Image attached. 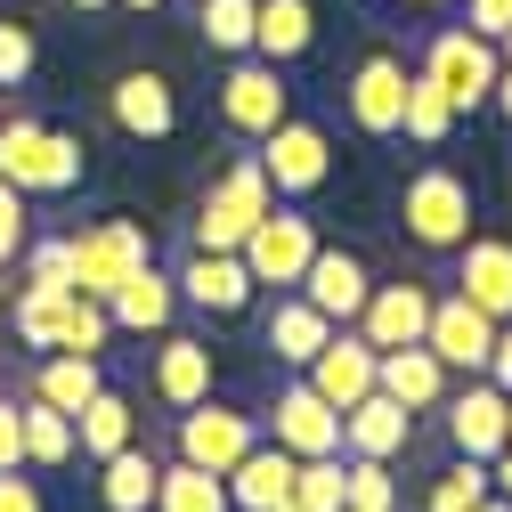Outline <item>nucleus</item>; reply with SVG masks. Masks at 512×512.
<instances>
[{"label": "nucleus", "mask_w": 512, "mask_h": 512, "mask_svg": "<svg viewBox=\"0 0 512 512\" xmlns=\"http://www.w3.org/2000/svg\"><path fill=\"white\" fill-rule=\"evenodd\" d=\"M309 41H317V9L309 0H261V9H252V57L293 66V57H309Z\"/></svg>", "instance_id": "27"}, {"label": "nucleus", "mask_w": 512, "mask_h": 512, "mask_svg": "<svg viewBox=\"0 0 512 512\" xmlns=\"http://www.w3.org/2000/svg\"><path fill=\"white\" fill-rule=\"evenodd\" d=\"M66 9H106V0H66Z\"/></svg>", "instance_id": "50"}, {"label": "nucleus", "mask_w": 512, "mask_h": 512, "mask_svg": "<svg viewBox=\"0 0 512 512\" xmlns=\"http://www.w3.org/2000/svg\"><path fill=\"white\" fill-rule=\"evenodd\" d=\"M399 228L415 252H456L472 236V187L447 171V163H423L407 187H399Z\"/></svg>", "instance_id": "3"}, {"label": "nucleus", "mask_w": 512, "mask_h": 512, "mask_svg": "<svg viewBox=\"0 0 512 512\" xmlns=\"http://www.w3.org/2000/svg\"><path fill=\"white\" fill-rule=\"evenodd\" d=\"M277 204V187L261 171V155H236L212 187H204V204H196V252H244L252 220H261Z\"/></svg>", "instance_id": "2"}, {"label": "nucleus", "mask_w": 512, "mask_h": 512, "mask_svg": "<svg viewBox=\"0 0 512 512\" xmlns=\"http://www.w3.org/2000/svg\"><path fill=\"white\" fill-rule=\"evenodd\" d=\"M155 399L179 415V407H196V399H212V342H196V334H163V350H155Z\"/></svg>", "instance_id": "24"}, {"label": "nucleus", "mask_w": 512, "mask_h": 512, "mask_svg": "<svg viewBox=\"0 0 512 512\" xmlns=\"http://www.w3.org/2000/svg\"><path fill=\"white\" fill-rule=\"evenodd\" d=\"M179 309H187V301H179V277H163L155 261L131 269V277L106 293V317H114L122 334H171V317H179Z\"/></svg>", "instance_id": "21"}, {"label": "nucleus", "mask_w": 512, "mask_h": 512, "mask_svg": "<svg viewBox=\"0 0 512 512\" xmlns=\"http://www.w3.org/2000/svg\"><path fill=\"white\" fill-rule=\"evenodd\" d=\"M488 480H496V496L512 504V439H504V447H496V456H488Z\"/></svg>", "instance_id": "46"}, {"label": "nucleus", "mask_w": 512, "mask_h": 512, "mask_svg": "<svg viewBox=\"0 0 512 512\" xmlns=\"http://www.w3.org/2000/svg\"><path fill=\"white\" fill-rule=\"evenodd\" d=\"M464 25L488 33V41H504L512 33V0H464Z\"/></svg>", "instance_id": "43"}, {"label": "nucleus", "mask_w": 512, "mask_h": 512, "mask_svg": "<svg viewBox=\"0 0 512 512\" xmlns=\"http://www.w3.org/2000/svg\"><path fill=\"white\" fill-rule=\"evenodd\" d=\"M423 326H431V285H374L366 293V309H358V334L374 342V350H407V342H423Z\"/></svg>", "instance_id": "19"}, {"label": "nucleus", "mask_w": 512, "mask_h": 512, "mask_svg": "<svg viewBox=\"0 0 512 512\" xmlns=\"http://www.w3.org/2000/svg\"><path fill=\"white\" fill-rule=\"evenodd\" d=\"M488 106H496V122H504V131H512V66L496 74V90H488Z\"/></svg>", "instance_id": "47"}, {"label": "nucleus", "mask_w": 512, "mask_h": 512, "mask_svg": "<svg viewBox=\"0 0 512 512\" xmlns=\"http://www.w3.org/2000/svg\"><path fill=\"white\" fill-rule=\"evenodd\" d=\"M25 277L33 285H74V236H33L25 244ZM82 293V285H74Z\"/></svg>", "instance_id": "38"}, {"label": "nucleus", "mask_w": 512, "mask_h": 512, "mask_svg": "<svg viewBox=\"0 0 512 512\" xmlns=\"http://www.w3.org/2000/svg\"><path fill=\"white\" fill-rule=\"evenodd\" d=\"M407 57L391 49H366L358 57V74H350V122L366 139H399V122H407Z\"/></svg>", "instance_id": "10"}, {"label": "nucleus", "mask_w": 512, "mask_h": 512, "mask_svg": "<svg viewBox=\"0 0 512 512\" xmlns=\"http://www.w3.org/2000/svg\"><path fill=\"white\" fill-rule=\"evenodd\" d=\"M496 496V480H488V464L480 456H456L439 480H431V496H423V512H472V504H488Z\"/></svg>", "instance_id": "35"}, {"label": "nucleus", "mask_w": 512, "mask_h": 512, "mask_svg": "<svg viewBox=\"0 0 512 512\" xmlns=\"http://www.w3.org/2000/svg\"><path fill=\"white\" fill-rule=\"evenodd\" d=\"M488 382L512 391V326H496V350H488Z\"/></svg>", "instance_id": "45"}, {"label": "nucleus", "mask_w": 512, "mask_h": 512, "mask_svg": "<svg viewBox=\"0 0 512 512\" xmlns=\"http://www.w3.org/2000/svg\"><path fill=\"white\" fill-rule=\"evenodd\" d=\"M447 261H456V293L488 309L496 326H512V236H464Z\"/></svg>", "instance_id": "14"}, {"label": "nucleus", "mask_w": 512, "mask_h": 512, "mask_svg": "<svg viewBox=\"0 0 512 512\" xmlns=\"http://www.w3.org/2000/svg\"><path fill=\"white\" fill-rule=\"evenodd\" d=\"M252 9H261V0H196L204 49H220V57H252Z\"/></svg>", "instance_id": "33"}, {"label": "nucleus", "mask_w": 512, "mask_h": 512, "mask_svg": "<svg viewBox=\"0 0 512 512\" xmlns=\"http://www.w3.org/2000/svg\"><path fill=\"white\" fill-rule=\"evenodd\" d=\"M25 244H33V212H25L17 187L0 179V269H17V261H25Z\"/></svg>", "instance_id": "39"}, {"label": "nucleus", "mask_w": 512, "mask_h": 512, "mask_svg": "<svg viewBox=\"0 0 512 512\" xmlns=\"http://www.w3.org/2000/svg\"><path fill=\"white\" fill-rule=\"evenodd\" d=\"M0 326H9V309H0Z\"/></svg>", "instance_id": "54"}, {"label": "nucleus", "mask_w": 512, "mask_h": 512, "mask_svg": "<svg viewBox=\"0 0 512 512\" xmlns=\"http://www.w3.org/2000/svg\"><path fill=\"white\" fill-rule=\"evenodd\" d=\"M269 439L285 456H342V407H326L309 382H285L269 407Z\"/></svg>", "instance_id": "13"}, {"label": "nucleus", "mask_w": 512, "mask_h": 512, "mask_svg": "<svg viewBox=\"0 0 512 512\" xmlns=\"http://www.w3.org/2000/svg\"><path fill=\"white\" fill-rule=\"evenodd\" d=\"M415 9H447V0H415Z\"/></svg>", "instance_id": "53"}, {"label": "nucleus", "mask_w": 512, "mask_h": 512, "mask_svg": "<svg viewBox=\"0 0 512 512\" xmlns=\"http://www.w3.org/2000/svg\"><path fill=\"white\" fill-rule=\"evenodd\" d=\"M301 301H317L334 317V326H358V309H366V293H374V277H366V261L358 252H334V244H317V261L301 269V285H293Z\"/></svg>", "instance_id": "17"}, {"label": "nucleus", "mask_w": 512, "mask_h": 512, "mask_svg": "<svg viewBox=\"0 0 512 512\" xmlns=\"http://www.w3.org/2000/svg\"><path fill=\"white\" fill-rule=\"evenodd\" d=\"M122 9H139V17H147V9H163V0H122Z\"/></svg>", "instance_id": "49"}, {"label": "nucleus", "mask_w": 512, "mask_h": 512, "mask_svg": "<svg viewBox=\"0 0 512 512\" xmlns=\"http://www.w3.org/2000/svg\"><path fill=\"white\" fill-rule=\"evenodd\" d=\"M155 512H236V504H228V480H220V472L171 456L163 480H155Z\"/></svg>", "instance_id": "31"}, {"label": "nucleus", "mask_w": 512, "mask_h": 512, "mask_svg": "<svg viewBox=\"0 0 512 512\" xmlns=\"http://www.w3.org/2000/svg\"><path fill=\"white\" fill-rule=\"evenodd\" d=\"M98 391H106V366H98L90 350H41V366H33V399L66 407V415H82Z\"/></svg>", "instance_id": "26"}, {"label": "nucleus", "mask_w": 512, "mask_h": 512, "mask_svg": "<svg viewBox=\"0 0 512 512\" xmlns=\"http://www.w3.org/2000/svg\"><path fill=\"white\" fill-rule=\"evenodd\" d=\"M106 114H114V131L122 139H171V122H179V98H171V82L163 74H122L114 90H106Z\"/></svg>", "instance_id": "22"}, {"label": "nucleus", "mask_w": 512, "mask_h": 512, "mask_svg": "<svg viewBox=\"0 0 512 512\" xmlns=\"http://www.w3.org/2000/svg\"><path fill=\"white\" fill-rule=\"evenodd\" d=\"M0 179L17 187V196H74V187L90 179V155L82 139H66L57 122H33V114H9L0 122Z\"/></svg>", "instance_id": "1"}, {"label": "nucleus", "mask_w": 512, "mask_h": 512, "mask_svg": "<svg viewBox=\"0 0 512 512\" xmlns=\"http://www.w3.org/2000/svg\"><path fill=\"white\" fill-rule=\"evenodd\" d=\"M17 407H25V464H74L82 456L66 407H49V399H17Z\"/></svg>", "instance_id": "32"}, {"label": "nucleus", "mask_w": 512, "mask_h": 512, "mask_svg": "<svg viewBox=\"0 0 512 512\" xmlns=\"http://www.w3.org/2000/svg\"><path fill=\"white\" fill-rule=\"evenodd\" d=\"M155 261V244H147V228L139 220H90L82 236H74V285L90 293V301H106L131 269H147Z\"/></svg>", "instance_id": "9"}, {"label": "nucleus", "mask_w": 512, "mask_h": 512, "mask_svg": "<svg viewBox=\"0 0 512 512\" xmlns=\"http://www.w3.org/2000/svg\"><path fill=\"white\" fill-rule=\"evenodd\" d=\"M33 66H41V41L25 25H0V90H25Z\"/></svg>", "instance_id": "40"}, {"label": "nucleus", "mask_w": 512, "mask_h": 512, "mask_svg": "<svg viewBox=\"0 0 512 512\" xmlns=\"http://www.w3.org/2000/svg\"><path fill=\"white\" fill-rule=\"evenodd\" d=\"M326 334H334V317L317 309V301H301V293H277V309H269V326H261V342L277 350V366H309L317 350H326Z\"/></svg>", "instance_id": "25"}, {"label": "nucleus", "mask_w": 512, "mask_h": 512, "mask_svg": "<svg viewBox=\"0 0 512 512\" xmlns=\"http://www.w3.org/2000/svg\"><path fill=\"white\" fill-rule=\"evenodd\" d=\"M374 358H382V350H374L358 326H334V334H326V350L301 366V382H309V391L326 399V407H358V399L374 391Z\"/></svg>", "instance_id": "12"}, {"label": "nucleus", "mask_w": 512, "mask_h": 512, "mask_svg": "<svg viewBox=\"0 0 512 512\" xmlns=\"http://www.w3.org/2000/svg\"><path fill=\"white\" fill-rule=\"evenodd\" d=\"M293 504H301V512H342V456H301Z\"/></svg>", "instance_id": "37"}, {"label": "nucleus", "mask_w": 512, "mask_h": 512, "mask_svg": "<svg viewBox=\"0 0 512 512\" xmlns=\"http://www.w3.org/2000/svg\"><path fill=\"white\" fill-rule=\"evenodd\" d=\"M439 415H447V439H456V456H480V464H488L496 447L512 439V431H504V391H496L488 374H472L464 391H456V382H447Z\"/></svg>", "instance_id": "15"}, {"label": "nucleus", "mask_w": 512, "mask_h": 512, "mask_svg": "<svg viewBox=\"0 0 512 512\" xmlns=\"http://www.w3.org/2000/svg\"><path fill=\"white\" fill-rule=\"evenodd\" d=\"M399 131H407L415 147H439L447 131H456V106H447V90H439V82H423V74L407 82V122H399Z\"/></svg>", "instance_id": "36"}, {"label": "nucleus", "mask_w": 512, "mask_h": 512, "mask_svg": "<svg viewBox=\"0 0 512 512\" xmlns=\"http://www.w3.org/2000/svg\"><path fill=\"white\" fill-rule=\"evenodd\" d=\"M171 447H179L187 464H204V472H228L244 447H261V415H244L228 399H196V407H179Z\"/></svg>", "instance_id": "7"}, {"label": "nucleus", "mask_w": 512, "mask_h": 512, "mask_svg": "<svg viewBox=\"0 0 512 512\" xmlns=\"http://www.w3.org/2000/svg\"><path fill=\"white\" fill-rule=\"evenodd\" d=\"M342 504L350 512H399V480L382 456H342Z\"/></svg>", "instance_id": "34"}, {"label": "nucleus", "mask_w": 512, "mask_h": 512, "mask_svg": "<svg viewBox=\"0 0 512 512\" xmlns=\"http://www.w3.org/2000/svg\"><path fill=\"white\" fill-rule=\"evenodd\" d=\"M293 472H301V456H285L277 439H261V447H244L220 480H228L236 512H277V504H293Z\"/></svg>", "instance_id": "18"}, {"label": "nucleus", "mask_w": 512, "mask_h": 512, "mask_svg": "<svg viewBox=\"0 0 512 512\" xmlns=\"http://www.w3.org/2000/svg\"><path fill=\"white\" fill-rule=\"evenodd\" d=\"M285 114H293L285 66H269V57H236V66H228V82H220V122H228L236 139H252V147H261Z\"/></svg>", "instance_id": "6"}, {"label": "nucleus", "mask_w": 512, "mask_h": 512, "mask_svg": "<svg viewBox=\"0 0 512 512\" xmlns=\"http://www.w3.org/2000/svg\"><path fill=\"white\" fill-rule=\"evenodd\" d=\"M472 512H512V504H504V496H488V504H472Z\"/></svg>", "instance_id": "48"}, {"label": "nucleus", "mask_w": 512, "mask_h": 512, "mask_svg": "<svg viewBox=\"0 0 512 512\" xmlns=\"http://www.w3.org/2000/svg\"><path fill=\"white\" fill-rule=\"evenodd\" d=\"M374 391H391L407 415H439V399H447V366L431 358V342L382 350V358H374Z\"/></svg>", "instance_id": "23"}, {"label": "nucleus", "mask_w": 512, "mask_h": 512, "mask_svg": "<svg viewBox=\"0 0 512 512\" xmlns=\"http://www.w3.org/2000/svg\"><path fill=\"white\" fill-rule=\"evenodd\" d=\"M342 512H350V504H342Z\"/></svg>", "instance_id": "55"}, {"label": "nucleus", "mask_w": 512, "mask_h": 512, "mask_svg": "<svg viewBox=\"0 0 512 512\" xmlns=\"http://www.w3.org/2000/svg\"><path fill=\"white\" fill-rule=\"evenodd\" d=\"M131 439H139V415H131V399H122V391H98V399L74 415V447H82L90 464H106L114 447H131Z\"/></svg>", "instance_id": "30"}, {"label": "nucleus", "mask_w": 512, "mask_h": 512, "mask_svg": "<svg viewBox=\"0 0 512 512\" xmlns=\"http://www.w3.org/2000/svg\"><path fill=\"white\" fill-rule=\"evenodd\" d=\"M0 512H49V504H41V488L25 480V464H17V472H0Z\"/></svg>", "instance_id": "44"}, {"label": "nucleus", "mask_w": 512, "mask_h": 512, "mask_svg": "<svg viewBox=\"0 0 512 512\" xmlns=\"http://www.w3.org/2000/svg\"><path fill=\"white\" fill-rule=\"evenodd\" d=\"M504 431H512V391H504Z\"/></svg>", "instance_id": "52"}, {"label": "nucleus", "mask_w": 512, "mask_h": 512, "mask_svg": "<svg viewBox=\"0 0 512 512\" xmlns=\"http://www.w3.org/2000/svg\"><path fill=\"white\" fill-rule=\"evenodd\" d=\"M261 171H269V187H277V204H301V196H317V187L334 179V139L317 131V122H277V131L261 139Z\"/></svg>", "instance_id": "8"}, {"label": "nucleus", "mask_w": 512, "mask_h": 512, "mask_svg": "<svg viewBox=\"0 0 512 512\" xmlns=\"http://www.w3.org/2000/svg\"><path fill=\"white\" fill-rule=\"evenodd\" d=\"M407 439H415V415H407L391 391H366L358 407H342V456H382V464H399Z\"/></svg>", "instance_id": "20"}, {"label": "nucleus", "mask_w": 512, "mask_h": 512, "mask_svg": "<svg viewBox=\"0 0 512 512\" xmlns=\"http://www.w3.org/2000/svg\"><path fill=\"white\" fill-rule=\"evenodd\" d=\"M98 472H106V480H98V504H106V512H155V480H163V464L147 456L139 439H131V447H114Z\"/></svg>", "instance_id": "29"}, {"label": "nucleus", "mask_w": 512, "mask_h": 512, "mask_svg": "<svg viewBox=\"0 0 512 512\" xmlns=\"http://www.w3.org/2000/svg\"><path fill=\"white\" fill-rule=\"evenodd\" d=\"M106 334H114L106 301H90V293H82V301H74V317H66V342H57V350H90V358H98V350H106Z\"/></svg>", "instance_id": "41"}, {"label": "nucleus", "mask_w": 512, "mask_h": 512, "mask_svg": "<svg viewBox=\"0 0 512 512\" xmlns=\"http://www.w3.org/2000/svg\"><path fill=\"white\" fill-rule=\"evenodd\" d=\"M496 49H504V66H512V33H504V41H496Z\"/></svg>", "instance_id": "51"}, {"label": "nucleus", "mask_w": 512, "mask_h": 512, "mask_svg": "<svg viewBox=\"0 0 512 512\" xmlns=\"http://www.w3.org/2000/svg\"><path fill=\"white\" fill-rule=\"evenodd\" d=\"M423 342H431V358H439L447 374H488L496 317H488V309H472L464 293H447V301H431V326H423Z\"/></svg>", "instance_id": "11"}, {"label": "nucleus", "mask_w": 512, "mask_h": 512, "mask_svg": "<svg viewBox=\"0 0 512 512\" xmlns=\"http://www.w3.org/2000/svg\"><path fill=\"white\" fill-rule=\"evenodd\" d=\"M17 464H25V407L0 399V472H17Z\"/></svg>", "instance_id": "42"}, {"label": "nucleus", "mask_w": 512, "mask_h": 512, "mask_svg": "<svg viewBox=\"0 0 512 512\" xmlns=\"http://www.w3.org/2000/svg\"><path fill=\"white\" fill-rule=\"evenodd\" d=\"M74 285H33L25 277V293H17V309H9V326H17V342L25 350H57L66 342V317H74Z\"/></svg>", "instance_id": "28"}, {"label": "nucleus", "mask_w": 512, "mask_h": 512, "mask_svg": "<svg viewBox=\"0 0 512 512\" xmlns=\"http://www.w3.org/2000/svg\"><path fill=\"white\" fill-rule=\"evenodd\" d=\"M179 301L204 309V317H244V309H252V269H244V252H187Z\"/></svg>", "instance_id": "16"}, {"label": "nucleus", "mask_w": 512, "mask_h": 512, "mask_svg": "<svg viewBox=\"0 0 512 512\" xmlns=\"http://www.w3.org/2000/svg\"><path fill=\"white\" fill-rule=\"evenodd\" d=\"M496 74H504V49L488 33H472V25H439L423 41V82H439L456 114H480L488 90H496Z\"/></svg>", "instance_id": "4"}, {"label": "nucleus", "mask_w": 512, "mask_h": 512, "mask_svg": "<svg viewBox=\"0 0 512 512\" xmlns=\"http://www.w3.org/2000/svg\"><path fill=\"white\" fill-rule=\"evenodd\" d=\"M309 261H317V220H309V212L269 204L261 220H252V236H244V269H252V285H277V293H293Z\"/></svg>", "instance_id": "5"}]
</instances>
